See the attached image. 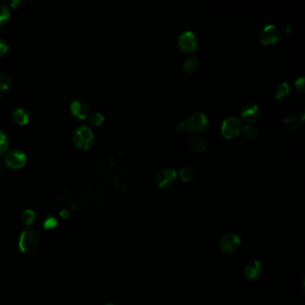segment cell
Wrapping results in <instances>:
<instances>
[{
	"instance_id": "obj_1",
	"label": "cell",
	"mask_w": 305,
	"mask_h": 305,
	"mask_svg": "<svg viewBox=\"0 0 305 305\" xmlns=\"http://www.w3.org/2000/svg\"><path fill=\"white\" fill-rule=\"evenodd\" d=\"M40 241L39 233L33 228H27L22 232L19 237V248L24 254H31L37 249Z\"/></svg>"
},
{
	"instance_id": "obj_2",
	"label": "cell",
	"mask_w": 305,
	"mask_h": 305,
	"mask_svg": "<svg viewBox=\"0 0 305 305\" xmlns=\"http://www.w3.org/2000/svg\"><path fill=\"white\" fill-rule=\"evenodd\" d=\"M94 135L92 129L87 125L78 126L73 133V142L76 147L87 150L93 145Z\"/></svg>"
},
{
	"instance_id": "obj_3",
	"label": "cell",
	"mask_w": 305,
	"mask_h": 305,
	"mask_svg": "<svg viewBox=\"0 0 305 305\" xmlns=\"http://www.w3.org/2000/svg\"><path fill=\"white\" fill-rule=\"evenodd\" d=\"M185 128L193 134H199L208 127V119L202 112H196L187 118L185 123Z\"/></svg>"
},
{
	"instance_id": "obj_4",
	"label": "cell",
	"mask_w": 305,
	"mask_h": 305,
	"mask_svg": "<svg viewBox=\"0 0 305 305\" xmlns=\"http://www.w3.org/2000/svg\"><path fill=\"white\" fill-rule=\"evenodd\" d=\"M177 173L172 167H165L158 172L156 176V184L159 188L167 189L176 184Z\"/></svg>"
},
{
	"instance_id": "obj_5",
	"label": "cell",
	"mask_w": 305,
	"mask_h": 305,
	"mask_svg": "<svg viewBox=\"0 0 305 305\" xmlns=\"http://www.w3.org/2000/svg\"><path fill=\"white\" fill-rule=\"evenodd\" d=\"M178 46L185 53H192L198 48V39L192 31H185L181 33L177 40Z\"/></svg>"
},
{
	"instance_id": "obj_6",
	"label": "cell",
	"mask_w": 305,
	"mask_h": 305,
	"mask_svg": "<svg viewBox=\"0 0 305 305\" xmlns=\"http://www.w3.org/2000/svg\"><path fill=\"white\" fill-rule=\"evenodd\" d=\"M27 161L26 153L20 149H12L5 153V165L11 168H20Z\"/></svg>"
},
{
	"instance_id": "obj_7",
	"label": "cell",
	"mask_w": 305,
	"mask_h": 305,
	"mask_svg": "<svg viewBox=\"0 0 305 305\" xmlns=\"http://www.w3.org/2000/svg\"><path fill=\"white\" fill-rule=\"evenodd\" d=\"M242 130V123L238 117L229 116L223 121L221 125V133L224 137L227 139L234 138L238 135Z\"/></svg>"
},
{
	"instance_id": "obj_8",
	"label": "cell",
	"mask_w": 305,
	"mask_h": 305,
	"mask_svg": "<svg viewBox=\"0 0 305 305\" xmlns=\"http://www.w3.org/2000/svg\"><path fill=\"white\" fill-rule=\"evenodd\" d=\"M240 236L235 233H227L219 241V248L226 254H233L240 247Z\"/></svg>"
},
{
	"instance_id": "obj_9",
	"label": "cell",
	"mask_w": 305,
	"mask_h": 305,
	"mask_svg": "<svg viewBox=\"0 0 305 305\" xmlns=\"http://www.w3.org/2000/svg\"><path fill=\"white\" fill-rule=\"evenodd\" d=\"M280 36V32L275 24H268L262 29L259 39L263 45L275 44Z\"/></svg>"
},
{
	"instance_id": "obj_10",
	"label": "cell",
	"mask_w": 305,
	"mask_h": 305,
	"mask_svg": "<svg viewBox=\"0 0 305 305\" xmlns=\"http://www.w3.org/2000/svg\"><path fill=\"white\" fill-rule=\"evenodd\" d=\"M263 273V265L259 259H252L247 262L244 268L245 277L250 280L258 279Z\"/></svg>"
},
{
	"instance_id": "obj_11",
	"label": "cell",
	"mask_w": 305,
	"mask_h": 305,
	"mask_svg": "<svg viewBox=\"0 0 305 305\" xmlns=\"http://www.w3.org/2000/svg\"><path fill=\"white\" fill-rule=\"evenodd\" d=\"M70 110L74 116L80 119H84L90 113L89 104L83 100H74L70 104Z\"/></svg>"
},
{
	"instance_id": "obj_12",
	"label": "cell",
	"mask_w": 305,
	"mask_h": 305,
	"mask_svg": "<svg viewBox=\"0 0 305 305\" xmlns=\"http://www.w3.org/2000/svg\"><path fill=\"white\" fill-rule=\"evenodd\" d=\"M241 116L246 123H254L259 118V106L255 104H248L243 108Z\"/></svg>"
},
{
	"instance_id": "obj_13",
	"label": "cell",
	"mask_w": 305,
	"mask_h": 305,
	"mask_svg": "<svg viewBox=\"0 0 305 305\" xmlns=\"http://www.w3.org/2000/svg\"><path fill=\"white\" fill-rule=\"evenodd\" d=\"M13 118L18 125H26L30 118V115L25 108L16 107L13 110Z\"/></svg>"
},
{
	"instance_id": "obj_14",
	"label": "cell",
	"mask_w": 305,
	"mask_h": 305,
	"mask_svg": "<svg viewBox=\"0 0 305 305\" xmlns=\"http://www.w3.org/2000/svg\"><path fill=\"white\" fill-rule=\"evenodd\" d=\"M190 144L192 147L197 152H204L208 148V142L203 136L194 135L190 138Z\"/></svg>"
},
{
	"instance_id": "obj_15",
	"label": "cell",
	"mask_w": 305,
	"mask_h": 305,
	"mask_svg": "<svg viewBox=\"0 0 305 305\" xmlns=\"http://www.w3.org/2000/svg\"><path fill=\"white\" fill-rule=\"evenodd\" d=\"M20 219H21V222L23 223V225L30 227V226L33 225L34 222L36 220V215L32 209L26 208V209L23 210V212L21 213Z\"/></svg>"
},
{
	"instance_id": "obj_16",
	"label": "cell",
	"mask_w": 305,
	"mask_h": 305,
	"mask_svg": "<svg viewBox=\"0 0 305 305\" xmlns=\"http://www.w3.org/2000/svg\"><path fill=\"white\" fill-rule=\"evenodd\" d=\"M290 93H291L290 84L287 82H284L277 86L276 92H275V95L278 100H283V99L288 97Z\"/></svg>"
},
{
	"instance_id": "obj_17",
	"label": "cell",
	"mask_w": 305,
	"mask_h": 305,
	"mask_svg": "<svg viewBox=\"0 0 305 305\" xmlns=\"http://www.w3.org/2000/svg\"><path fill=\"white\" fill-rule=\"evenodd\" d=\"M199 66V60L196 56H190L184 62V69L188 73H194Z\"/></svg>"
},
{
	"instance_id": "obj_18",
	"label": "cell",
	"mask_w": 305,
	"mask_h": 305,
	"mask_svg": "<svg viewBox=\"0 0 305 305\" xmlns=\"http://www.w3.org/2000/svg\"><path fill=\"white\" fill-rule=\"evenodd\" d=\"M104 119H105L104 115L101 112L96 111V112L92 113L89 116V123L94 126H98V125H102Z\"/></svg>"
},
{
	"instance_id": "obj_19",
	"label": "cell",
	"mask_w": 305,
	"mask_h": 305,
	"mask_svg": "<svg viewBox=\"0 0 305 305\" xmlns=\"http://www.w3.org/2000/svg\"><path fill=\"white\" fill-rule=\"evenodd\" d=\"M10 19V11L5 5L0 4V26L5 25Z\"/></svg>"
},
{
	"instance_id": "obj_20",
	"label": "cell",
	"mask_w": 305,
	"mask_h": 305,
	"mask_svg": "<svg viewBox=\"0 0 305 305\" xmlns=\"http://www.w3.org/2000/svg\"><path fill=\"white\" fill-rule=\"evenodd\" d=\"M8 147V136L5 131L0 129V155L5 153Z\"/></svg>"
},
{
	"instance_id": "obj_21",
	"label": "cell",
	"mask_w": 305,
	"mask_h": 305,
	"mask_svg": "<svg viewBox=\"0 0 305 305\" xmlns=\"http://www.w3.org/2000/svg\"><path fill=\"white\" fill-rule=\"evenodd\" d=\"M181 179L184 182H191L194 179V173L190 167H182L180 169Z\"/></svg>"
},
{
	"instance_id": "obj_22",
	"label": "cell",
	"mask_w": 305,
	"mask_h": 305,
	"mask_svg": "<svg viewBox=\"0 0 305 305\" xmlns=\"http://www.w3.org/2000/svg\"><path fill=\"white\" fill-rule=\"evenodd\" d=\"M12 85V79L8 74H0V90L5 91Z\"/></svg>"
},
{
	"instance_id": "obj_23",
	"label": "cell",
	"mask_w": 305,
	"mask_h": 305,
	"mask_svg": "<svg viewBox=\"0 0 305 305\" xmlns=\"http://www.w3.org/2000/svg\"><path fill=\"white\" fill-rule=\"evenodd\" d=\"M243 134H244L246 138L254 139L257 136L258 130L254 126L246 125V126L244 127V129H243Z\"/></svg>"
},
{
	"instance_id": "obj_24",
	"label": "cell",
	"mask_w": 305,
	"mask_h": 305,
	"mask_svg": "<svg viewBox=\"0 0 305 305\" xmlns=\"http://www.w3.org/2000/svg\"><path fill=\"white\" fill-rule=\"evenodd\" d=\"M56 225H57V220L55 219V217H48L44 222V227L46 229H52V228L56 227Z\"/></svg>"
},
{
	"instance_id": "obj_25",
	"label": "cell",
	"mask_w": 305,
	"mask_h": 305,
	"mask_svg": "<svg viewBox=\"0 0 305 305\" xmlns=\"http://www.w3.org/2000/svg\"><path fill=\"white\" fill-rule=\"evenodd\" d=\"M8 50H9L8 43L4 39L0 38V56L5 55L7 53Z\"/></svg>"
},
{
	"instance_id": "obj_26",
	"label": "cell",
	"mask_w": 305,
	"mask_h": 305,
	"mask_svg": "<svg viewBox=\"0 0 305 305\" xmlns=\"http://www.w3.org/2000/svg\"><path fill=\"white\" fill-rule=\"evenodd\" d=\"M296 88L298 91H300L301 93L305 92V77L301 76L296 79Z\"/></svg>"
},
{
	"instance_id": "obj_27",
	"label": "cell",
	"mask_w": 305,
	"mask_h": 305,
	"mask_svg": "<svg viewBox=\"0 0 305 305\" xmlns=\"http://www.w3.org/2000/svg\"><path fill=\"white\" fill-rule=\"evenodd\" d=\"M25 0H10L8 1V5L12 7H20L21 5H24Z\"/></svg>"
},
{
	"instance_id": "obj_28",
	"label": "cell",
	"mask_w": 305,
	"mask_h": 305,
	"mask_svg": "<svg viewBox=\"0 0 305 305\" xmlns=\"http://www.w3.org/2000/svg\"><path fill=\"white\" fill-rule=\"evenodd\" d=\"M176 129L178 132H184L186 128H185V124L184 122H178L176 124Z\"/></svg>"
},
{
	"instance_id": "obj_29",
	"label": "cell",
	"mask_w": 305,
	"mask_h": 305,
	"mask_svg": "<svg viewBox=\"0 0 305 305\" xmlns=\"http://www.w3.org/2000/svg\"><path fill=\"white\" fill-rule=\"evenodd\" d=\"M116 305V304H106V305Z\"/></svg>"
},
{
	"instance_id": "obj_30",
	"label": "cell",
	"mask_w": 305,
	"mask_h": 305,
	"mask_svg": "<svg viewBox=\"0 0 305 305\" xmlns=\"http://www.w3.org/2000/svg\"><path fill=\"white\" fill-rule=\"evenodd\" d=\"M0 98H1V94H0Z\"/></svg>"
}]
</instances>
